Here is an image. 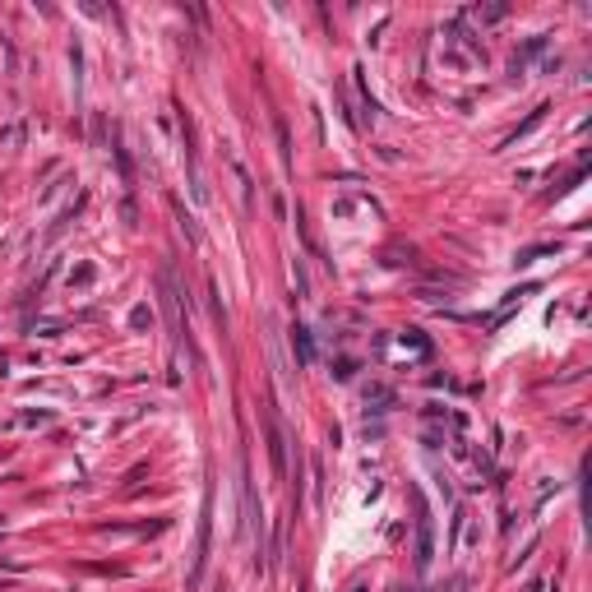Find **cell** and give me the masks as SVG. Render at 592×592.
<instances>
[{"label":"cell","instance_id":"1","mask_svg":"<svg viewBox=\"0 0 592 592\" xmlns=\"http://www.w3.org/2000/svg\"><path fill=\"white\" fill-rule=\"evenodd\" d=\"M292 347L301 352V361H310L315 352H310V338H306V329H292Z\"/></svg>","mask_w":592,"mask_h":592}]
</instances>
